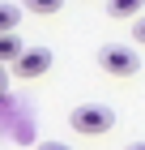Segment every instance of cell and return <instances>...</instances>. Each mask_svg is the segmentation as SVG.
I'll return each instance as SVG.
<instances>
[{"instance_id":"obj_1","label":"cell","mask_w":145,"mask_h":150,"mask_svg":"<svg viewBox=\"0 0 145 150\" xmlns=\"http://www.w3.org/2000/svg\"><path fill=\"white\" fill-rule=\"evenodd\" d=\"M68 125L77 129L81 137H98V133H107V129L115 125V112L107 103H77L68 112Z\"/></svg>"},{"instance_id":"obj_2","label":"cell","mask_w":145,"mask_h":150,"mask_svg":"<svg viewBox=\"0 0 145 150\" xmlns=\"http://www.w3.org/2000/svg\"><path fill=\"white\" fill-rule=\"evenodd\" d=\"M98 64L107 73H115V77H132V73L141 69V60H137V52L128 43H102L98 47Z\"/></svg>"},{"instance_id":"obj_3","label":"cell","mask_w":145,"mask_h":150,"mask_svg":"<svg viewBox=\"0 0 145 150\" xmlns=\"http://www.w3.org/2000/svg\"><path fill=\"white\" fill-rule=\"evenodd\" d=\"M47 69H51V47H26V56L13 64L17 77H43Z\"/></svg>"},{"instance_id":"obj_4","label":"cell","mask_w":145,"mask_h":150,"mask_svg":"<svg viewBox=\"0 0 145 150\" xmlns=\"http://www.w3.org/2000/svg\"><path fill=\"white\" fill-rule=\"evenodd\" d=\"M22 56H26L22 35H0V64H17Z\"/></svg>"},{"instance_id":"obj_5","label":"cell","mask_w":145,"mask_h":150,"mask_svg":"<svg viewBox=\"0 0 145 150\" xmlns=\"http://www.w3.org/2000/svg\"><path fill=\"white\" fill-rule=\"evenodd\" d=\"M107 13H111V17H137V22L145 17V13H141V0H111Z\"/></svg>"},{"instance_id":"obj_6","label":"cell","mask_w":145,"mask_h":150,"mask_svg":"<svg viewBox=\"0 0 145 150\" xmlns=\"http://www.w3.org/2000/svg\"><path fill=\"white\" fill-rule=\"evenodd\" d=\"M22 22V4H0V35H13Z\"/></svg>"},{"instance_id":"obj_7","label":"cell","mask_w":145,"mask_h":150,"mask_svg":"<svg viewBox=\"0 0 145 150\" xmlns=\"http://www.w3.org/2000/svg\"><path fill=\"white\" fill-rule=\"evenodd\" d=\"M26 9H30V13H43V17H47V13H60V0H26Z\"/></svg>"},{"instance_id":"obj_8","label":"cell","mask_w":145,"mask_h":150,"mask_svg":"<svg viewBox=\"0 0 145 150\" xmlns=\"http://www.w3.org/2000/svg\"><path fill=\"white\" fill-rule=\"evenodd\" d=\"M39 150H73L68 142H39Z\"/></svg>"},{"instance_id":"obj_9","label":"cell","mask_w":145,"mask_h":150,"mask_svg":"<svg viewBox=\"0 0 145 150\" xmlns=\"http://www.w3.org/2000/svg\"><path fill=\"white\" fill-rule=\"evenodd\" d=\"M132 39H137V43H145V17H141V22L132 26Z\"/></svg>"},{"instance_id":"obj_10","label":"cell","mask_w":145,"mask_h":150,"mask_svg":"<svg viewBox=\"0 0 145 150\" xmlns=\"http://www.w3.org/2000/svg\"><path fill=\"white\" fill-rule=\"evenodd\" d=\"M9 90V69H4V64H0V94Z\"/></svg>"},{"instance_id":"obj_11","label":"cell","mask_w":145,"mask_h":150,"mask_svg":"<svg viewBox=\"0 0 145 150\" xmlns=\"http://www.w3.org/2000/svg\"><path fill=\"white\" fill-rule=\"evenodd\" d=\"M128 150H145V142H128Z\"/></svg>"}]
</instances>
